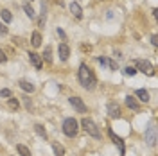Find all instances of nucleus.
Returning a JSON list of instances; mask_svg holds the SVG:
<instances>
[{
	"instance_id": "1",
	"label": "nucleus",
	"mask_w": 158,
	"mask_h": 156,
	"mask_svg": "<svg viewBox=\"0 0 158 156\" xmlns=\"http://www.w3.org/2000/svg\"><path fill=\"white\" fill-rule=\"evenodd\" d=\"M77 79H79L81 86L85 88V90H94V88H95V84H97L95 74H94V70L90 68L86 63H81V65H79Z\"/></svg>"
},
{
	"instance_id": "2",
	"label": "nucleus",
	"mask_w": 158,
	"mask_h": 156,
	"mask_svg": "<svg viewBox=\"0 0 158 156\" xmlns=\"http://www.w3.org/2000/svg\"><path fill=\"white\" fill-rule=\"evenodd\" d=\"M77 131H79V122L74 117H69V118L63 120V133H65L67 137L74 138L77 135Z\"/></svg>"
},
{
	"instance_id": "3",
	"label": "nucleus",
	"mask_w": 158,
	"mask_h": 156,
	"mask_svg": "<svg viewBox=\"0 0 158 156\" xmlns=\"http://www.w3.org/2000/svg\"><path fill=\"white\" fill-rule=\"evenodd\" d=\"M133 67H135V70H140L146 76H151V77L155 76V67L146 59H133Z\"/></svg>"
},
{
	"instance_id": "4",
	"label": "nucleus",
	"mask_w": 158,
	"mask_h": 156,
	"mask_svg": "<svg viewBox=\"0 0 158 156\" xmlns=\"http://www.w3.org/2000/svg\"><path fill=\"white\" fill-rule=\"evenodd\" d=\"M81 126H83V129L88 133L90 137H94V138H101V131H99V127H97V124L92 120V118H83L81 120Z\"/></svg>"
},
{
	"instance_id": "5",
	"label": "nucleus",
	"mask_w": 158,
	"mask_h": 156,
	"mask_svg": "<svg viewBox=\"0 0 158 156\" xmlns=\"http://www.w3.org/2000/svg\"><path fill=\"white\" fill-rule=\"evenodd\" d=\"M144 138H146V144H148L149 147H155L158 142V137H156V122H151L149 124V127L146 129V135H144Z\"/></svg>"
},
{
	"instance_id": "6",
	"label": "nucleus",
	"mask_w": 158,
	"mask_h": 156,
	"mask_svg": "<svg viewBox=\"0 0 158 156\" xmlns=\"http://www.w3.org/2000/svg\"><path fill=\"white\" fill-rule=\"evenodd\" d=\"M69 102H70V106L74 108L77 113H86V104L83 102V99L81 97H77V95H72V97H69Z\"/></svg>"
},
{
	"instance_id": "7",
	"label": "nucleus",
	"mask_w": 158,
	"mask_h": 156,
	"mask_svg": "<svg viewBox=\"0 0 158 156\" xmlns=\"http://www.w3.org/2000/svg\"><path fill=\"white\" fill-rule=\"evenodd\" d=\"M108 135H110V138L113 140V144L118 147V151H120V156H124V153H126V149H124V142H122V138L120 137H117L115 133H113V129H108Z\"/></svg>"
},
{
	"instance_id": "8",
	"label": "nucleus",
	"mask_w": 158,
	"mask_h": 156,
	"mask_svg": "<svg viewBox=\"0 0 158 156\" xmlns=\"http://www.w3.org/2000/svg\"><path fill=\"white\" fill-rule=\"evenodd\" d=\"M58 54H59V59H61V61H67L69 56H70V47L67 45V43H59Z\"/></svg>"
},
{
	"instance_id": "9",
	"label": "nucleus",
	"mask_w": 158,
	"mask_h": 156,
	"mask_svg": "<svg viewBox=\"0 0 158 156\" xmlns=\"http://www.w3.org/2000/svg\"><path fill=\"white\" fill-rule=\"evenodd\" d=\"M108 115L111 118H118L120 117V108L117 102H108Z\"/></svg>"
},
{
	"instance_id": "10",
	"label": "nucleus",
	"mask_w": 158,
	"mask_h": 156,
	"mask_svg": "<svg viewBox=\"0 0 158 156\" xmlns=\"http://www.w3.org/2000/svg\"><path fill=\"white\" fill-rule=\"evenodd\" d=\"M29 59H31V63L34 65V68H36V70H41L43 61H41V56H40V54H36V52H29Z\"/></svg>"
},
{
	"instance_id": "11",
	"label": "nucleus",
	"mask_w": 158,
	"mask_h": 156,
	"mask_svg": "<svg viewBox=\"0 0 158 156\" xmlns=\"http://www.w3.org/2000/svg\"><path fill=\"white\" fill-rule=\"evenodd\" d=\"M69 9H70V13H72L77 20L83 18V9H81V6H79L77 2H72V4L69 6Z\"/></svg>"
},
{
	"instance_id": "12",
	"label": "nucleus",
	"mask_w": 158,
	"mask_h": 156,
	"mask_svg": "<svg viewBox=\"0 0 158 156\" xmlns=\"http://www.w3.org/2000/svg\"><path fill=\"white\" fill-rule=\"evenodd\" d=\"M126 106H128L129 109H133V111H140V104L137 102V99L131 97V95L126 97Z\"/></svg>"
},
{
	"instance_id": "13",
	"label": "nucleus",
	"mask_w": 158,
	"mask_h": 156,
	"mask_svg": "<svg viewBox=\"0 0 158 156\" xmlns=\"http://www.w3.org/2000/svg\"><path fill=\"white\" fill-rule=\"evenodd\" d=\"M18 86L22 88L23 92H27V93H32V92L36 90V88H34V84H32V83H29V81H23V79H22V81H18Z\"/></svg>"
},
{
	"instance_id": "14",
	"label": "nucleus",
	"mask_w": 158,
	"mask_h": 156,
	"mask_svg": "<svg viewBox=\"0 0 158 156\" xmlns=\"http://www.w3.org/2000/svg\"><path fill=\"white\" fill-rule=\"evenodd\" d=\"M135 95L138 97V101H140V102H149V92H148V90L140 88V90H137V92H135Z\"/></svg>"
},
{
	"instance_id": "15",
	"label": "nucleus",
	"mask_w": 158,
	"mask_h": 156,
	"mask_svg": "<svg viewBox=\"0 0 158 156\" xmlns=\"http://www.w3.org/2000/svg\"><path fill=\"white\" fill-rule=\"evenodd\" d=\"M97 61L101 63V65L108 67L110 70H117V63H115V61H111V59H108V58H97Z\"/></svg>"
},
{
	"instance_id": "16",
	"label": "nucleus",
	"mask_w": 158,
	"mask_h": 156,
	"mask_svg": "<svg viewBox=\"0 0 158 156\" xmlns=\"http://www.w3.org/2000/svg\"><path fill=\"white\" fill-rule=\"evenodd\" d=\"M52 151H54V156H65V147L58 144V142L52 144Z\"/></svg>"
},
{
	"instance_id": "17",
	"label": "nucleus",
	"mask_w": 158,
	"mask_h": 156,
	"mask_svg": "<svg viewBox=\"0 0 158 156\" xmlns=\"http://www.w3.org/2000/svg\"><path fill=\"white\" fill-rule=\"evenodd\" d=\"M45 20H47V7H45V4H41V14H40V20H38V27L45 25Z\"/></svg>"
},
{
	"instance_id": "18",
	"label": "nucleus",
	"mask_w": 158,
	"mask_h": 156,
	"mask_svg": "<svg viewBox=\"0 0 158 156\" xmlns=\"http://www.w3.org/2000/svg\"><path fill=\"white\" fill-rule=\"evenodd\" d=\"M23 11H25V14H27L31 20L36 18V13H34V9H32V6H31L29 2H25V4H23Z\"/></svg>"
},
{
	"instance_id": "19",
	"label": "nucleus",
	"mask_w": 158,
	"mask_h": 156,
	"mask_svg": "<svg viewBox=\"0 0 158 156\" xmlns=\"http://www.w3.org/2000/svg\"><path fill=\"white\" fill-rule=\"evenodd\" d=\"M31 43H32V47H40V45H41V34H40V32H32Z\"/></svg>"
},
{
	"instance_id": "20",
	"label": "nucleus",
	"mask_w": 158,
	"mask_h": 156,
	"mask_svg": "<svg viewBox=\"0 0 158 156\" xmlns=\"http://www.w3.org/2000/svg\"><path fill=\"white\" fill-rule=\"evenodd\" d=\"M0 16H2V20H4V23H9L11 20H13V14H11L9 9H2L0 11Z\"/></svg>"
},
{
	"instance_id": "21",
	"label": "nucleus",
	"mask_w": 158,
	"mask_h": 156,
	"mask_svg": "<svg viewBox=\"0 0 158 156\" xmlns=\"http://www.w3.org/2000/svg\"><path fill=\"white\" fill-rule=\"evenodd\" d=\"M16 151L20 153V156H31V151L23 144H16Z\"/></svg>"
},
{
	"instance_id": "22",
	"label": "nucleus",
	"mask_w": 158,
	"mask_h": 156,
	"mask_svg": "<svg viewBox=\"0 0 158 156\" xmlns=\"http://www.w3.org/2000/svg\"><path fill=\"white\" fill-rule=\"evenodd\" d=\"M34 131H36L41 138H47V131H45V127L41 126V124H34Z\"/></svg>"
},
{
	"instance_id": "23",
	"label": "nucleus",
	"mask_w": 158,
	"mask_h": 156,
	"mask_svg": "<svg viewBox=\"0 0 158 156\" xmlns=\"http://www.w3.org/2000/svg\"><path fill=\"white\" fill-rule=\"evenodd\" d=\"M43 59H45L47 63H50V61H52V49H50L49 45L45 47V52H43Z\"/></svg>"
},
{
	"instance_id": "24",
	"label": "nucleus",
	"mask_w": 158,
	"mask_h": 156,
	"mask_svg": "<svg viewBox=\"0 0 158 156\" xmlns=\"http://www.w3.org/2000/svg\"><path fill=\"white\" fill-rule=\"evenodd\" d=\"M7 104H9L11 109H18L20 108V101L18 99H15V97H9V102H7Z\"/></svg>"
},
{
	"instance_id": "25",
	"label": "nucleus",
	"mask_w": 158,
	"mask_h": 156,
	"mask_svg": "<svg viewBox=\"0 0 158 156\" xmlns=\"http://www.w3.org/2000/svg\"><path fill=\"white\" fill-rule=\"evenodd\" d=\"M0 97L9 99V97H13V93H11V90H7V88H4V90H0Z\"/></svg>"
},
{
	"instance_id": "26",
	"label": "nucleus",
	"mask_w": 158,
	"mask_h": 156,
	"mask_svg": "<svg viewBox=\"0 0 158 156\" xmlns=\"http://www.w3.org/2000/svg\"><path fill=\"white\" fill-rule=\"evenodd\" d=\"M124 74H126V76H135L137 70H135V67H126V68H124Z\"/></svg>"
},
{
	"instance_id": "27",
	"label": "nucleus",
	"mask_w": 158,
	"mask_h": 156,
	"mask_svg": "<svg viewBox=\"0 0 158 156\" xmlns=\"http://www.w3.org/2000/svg\"><path fill=\"white\" fill-rule=\"evenodd\" d=\"M23 104H25V108H27V109H31V108H32V102H31V99L27 97V95H23Z\"/></svg>"
},
{
	"instance_id": "28",
	"label": "nucleus",
	"mask_w": 158,
	"mask_h": 156,
	"mask_svg": "<svg viewBox=\"0 0 158 156\" xmlns=\"http://www.w3.org/2000/svg\"><path fill=\"white\" fill-rule=\"evenodd\" d=\"M0 34H7V27H6V23H2V22H0Z\"/></svg>"
},
{
	"instance_id": "29",
	"label": "nucleus",
	"mask_w": 158,
	"mask_h": 156,
	"mask_svg": "<svg viewBox=\"0 0 158 156\" xmlns=\"http://www.w3.org/2000/svg\"><path fill=\"white\" fill-rule=\"evenodd\" d=\"M6 61H7V56L4 54V50L0 49V63H6Z\"/></svg>"
},
{
	"instance_id": "30",
	"label": "nucleus",
	"mask_w": 158,
	"mask_h": 156,
	"mask_svg": "<svg viewBox=\"0 0 158 156\" xmlns=\"http://www.w3.org/2000/svg\"><path fill=\"white\" fill-rule=\"evenodd\" d=\"M151 43H153L155 47L158 45V36H156V34H153V36H151Z\"/></svg>"
},
{
	"instance_id": "31",
	"label": "nucleus",
	"mask_w": 158,
	"mask_h": 156,
	"mask_svg": "<svg viewBox=\"0 0 158 156\" xmlns=\"http://www.w3.org/2000/svg\"><path fill=\"white\" fill-rule=\"evenodd\" d=\"M58 34H59V38L61 39H67V34L63 32V29H59V27H58Z\"/></svg>"
},
{
	"instance_id": "32",
	"label": "nucleus",
	"mask_w": 158,
	"mask_h": 156,
	"mask_svg": "<svg viewBox=\"0 0 158 156\" xmlns=\"http://www.w3.org/2000/svg\"><path fill=\"white\" fill-rule=\"evenodd\" d=\"M153 16H155V18L158 20V9H153Z\"/></svg>"
},
{
	"instance_id": "33",
	"label": "nucleus",
	"mask_w": 158,
	"mask_h": 156,
	"mask_svg": "<svg viewBox=\"0 0 158 156\" xmlns=\"http://www.w3.org/2000/svg\"><path fill=\"white\" fill-rule=\"evenodd\" d=\"M31 2H32V0H31Z\"/></svg>"
}]
</instances>
